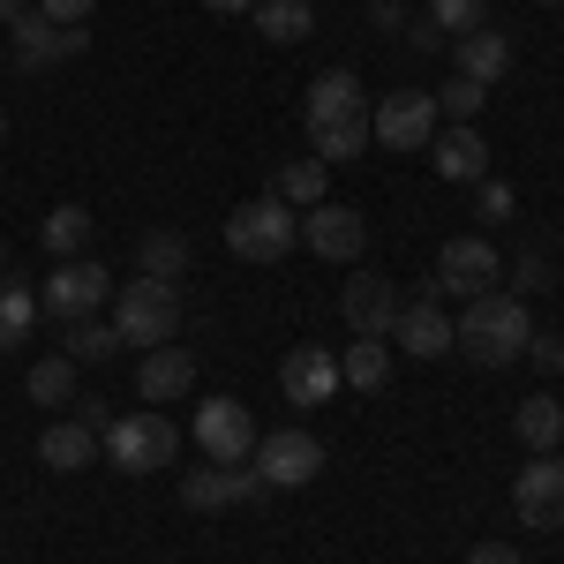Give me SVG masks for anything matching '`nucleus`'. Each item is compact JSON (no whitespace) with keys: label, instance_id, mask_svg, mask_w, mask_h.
<instances>
[{"label":"nucleus","instance_id":"31","mask_svg":"<svg viewBox=\"0 0 564 564\" xmlns=\"http://www.w3.org/2000/svg\"><path fill=\"white\" fill-rule=\"evenodd\" d=\"M113 354H121L113 324H68V361H113Z\"/></svg>","mask_w":564,"mask_h":564},{"label":"nucleus","instance_id":"12","mask_svg":"<svg viewBox=\"0 0 564 564\" xmlns=\"http://www.w3.org/2000/svg\"><path fill=\"white\" fill-rule=\"evenodd\" d=\"M399 286H391L384 271H361V279H347L339 286V316H347L354 339H391V324H399Z\"/></svg>","mask_w":564,"mask_h":564},{"label":"nucleus","instance_id":"14","mask_svg":"<svg viewBox=\"0 0 564 564\" xmlns=\"http://www.w3.org/2000/svg\"><path fill=\"white\" fill-rule=\"evenodd\" d=\"M430 166L444 181H489V143H481L475 121H444L430 135Z\"/></svg>","mask_w":564,"mask_h":564},{"label":"nucleus","instance_id":"1","mask_svg":"<svg viewBox=\"0 0 564 564\" xmlns=\"http://www.w3.org/2000/svg\"><path fill=\"white\" fill-rule=\"evenodd\" d=\"M527 339H534V316H527L520 294H475L467 302V316L452 324V347L467 354L475 369H512V361H527Z\"/></svg>","mask_w":564,"mask_h":564},{"label":"nucleus","instance_id":"26","mask_svg":"<svg viewBox=\"0 0 564 564\" xmlns=\"http://www.w3.org/2000/svg\"><path fill=\"white\" fill-rule=\"evenodd\" d=\"M324 188H332V166H324V159H294V166H279V174H271V196H279V204H294V212H316V204H324Z\"/></svg>","mask_w":564,"mask_h":564},{"label":"nucleus","instance_id":"25","mask_svg":"<svg viewBox=\"0 0 564 564\" xmlns=\"http://www.w3.org/2000/svg\"><path fill=\"white\" fill-rule=\"evenodd\" d=\"M249 15H257L263 45H302L308 31H316V8H308V0H257Z\"/></svg>","mask_w":564,"mask_h":564},{"label":"nucleus","instance_id":"33","mask_svg":"<svg viewBox=\"0 0 564 564\" xmlns=\"http://www.w3.org/2000/svg\"><path fill=\"white\" fill-rule=\"evenodd\" d=\"M430 23L444 39H467V31H481V0H430Z\"/></svg>","mask_w":564,"mask_h":564},{"label":"nucleus","instance_id":"23","mask_svg":"<svg viewBox=\"0 0 564 564\" xmlns=\"http://www.w3.org/2000/svg\"><path fill=\"white\" fill-rule=\"evenodd\" d=\"M90 234H98V226H90L84 204H53V212H45V226H39V249L53 263H68V257H84V249H90Z\"/></svg>","mask_w":564,"mask_h":564},{"label":"nucleus","instance_id":"19","mask_svg":"<svg viewBox=\"0 0 564 564\" xmlns=\"http://www.w3.org/2000/svg\"><path fill=\"white\" fill-rule=\"evenodd\" d=\"M452 61H459V76H467V84L489 90V84H505V76H512V39L481 23V31H467V39H452Z\"/></svg>","mask_w":564,"mask_h":564},{"label":"nucleus","instance_id":"10","mask_svg":"<svg viewBox=\"0 0 564 564\" xmlns=\"http://www.w3.org/2000/svg\"><path fill=\"white\" fill-rule=\"evenodd\" d=\"M512 512H520V527H534V534L564 527V459L557 452H534V459L520 467V481H512Z\"/></svg>","mask_w":564,"mask_h":564},{"label":"nucleus","instance_id":"6","mask_svg":"<svg viewBox=\"0 0 564 564\" xmlns=\"http://www.w3.org/2000/svg\"><path fill=\"white\" fill-rule=\"evenodd\" d=\"M436 129H444L436 90H391L369 106V143H384V151H430Z\"/></svg>","mask_w":564,"mask_h":564},{"label":"nucleus","instance_id":"21","mask_svg":"<svg viewBox=\"0 0 564 564\" xmlns=\"http://www.w3.org/2000/svg\"><path fill=\"white\" fill-rule=\"evenodd\" d=\"M196 263V249H188V234H174V226H151L143 241H135V271L143 279H166V286H181V271Z\"/></svg>","mask_w":564,"mask_h":564},{"label":"nucleus","instance_id":"30","mask_svg":"<svg viewBox=\"0 0 564 564\" xmlns=\"http://www.w3.org/2000/svg\"><path fill=\"white\" fill-rule=\"evenodd\" d=\"M31 399H39V406H76V361H68V354L31 361Z\"/></svg>","mask_w":564,"mask_h":564},{"label":"nucleus","instance_id":"4","mask_svg":"<svg viewBox=\"0 0 564 564\" xmlns=\"http://www.w3.org/2000/svg\"><path fill=\"white\" fill-rule=\"evenodd\" d=\"M113 332H121V347H166V339H181V294L166 286V279H135V286H121V302H113Z\"/></svg>","mask_w":564,"mask_h":564},{"label":"nucleus","instance_id":"29","mask_svg":"<svg viewBox=\"0 0 564 564\" xmlns=\"http://www.w3.org/2000/svg\"><path fill=\"white\" fill-rule=\"evenodd\" d=\"M308 151H316L324 166L361 159V151H369V113H361V121H324V129H308Z\"/></svg>","mask_w":564,"mask_h":564},{"label":"nucleus","instance_id":"38","mask_svg":"<svg viewBox=\"0 0 564 564\" xmlns=\"http://www.w3.org/2000/svg\"><path fill=\"white\" fill-rule=\"evenodd\" d=\"M467 564H527V557L512 550V542H475V550H467Z\"/></svg>","mask_w":564,"mask_h":564},{"label":"nucleus","instance_id":"16","mask_svg":"<svg viewBox=\"0 0 564 564\" xmlns=\"http://www.w3.org/2000/svg\"><path fill=\"white\" fill-rule=\"evenodd\" d=\"M279 391H286L294 406H324V399L339 391V354H324V347H294L286 361H279Z\"/></svg>","mask_w":564,"mask_h":564},{"label":"nucleus","instance_id":"18","mask_svg":"<svg viewBox=\"0 0 564 564\" xmlns=\"http://www.w3.org/2000/svg\"><path fill=\"white\" fill-rule=\"evenodd\" d=\"M135 391L151 399V406H166V399H181V391H196V354L188 347H151L143 354V369H135Z\"/></svg>","mask_w":564,"mask_h":564},{"label":"nucleus","instance_id":"45","mask_svg":"<svg viewBox=\"0 0 564 564\" xmlns=\"http://www.w3.org/2000/svg\"><path fill=\"white\" fill-rule=\"evenodd\" d=\"M0 271H8V249H0Z\"/></svg>","mask_w":564,"mask_h":564},{"label":"nucleus","instance_id":"36","mask_svg":"<svg viewBox=\"0 0 564 564\" xmlns=\"http://www.w3.org/2000/svg\"><path fill=\"white\" fill-rule=\"evenodd\" d=\"M90 8H98V0H39V15H45V23H61V31L90 23Z\"/></svg>","mask_w":564,"mask_h":564},{"label":"nucleus","instance_id":"9","mask_svg":"<svg viewBox=\"0 0 564 564\" xmlns=\"http://www.w3.org/2000/svg\"><path fill=\"white\" fill-rule=\"evenodd\" d=\"M249 467H257L271 489H302V481L324 475V444H316L308 430H271V436H257Z\"/></svg>","mask_w":564,"mask_h":564},{"label":"nucleus","instance_id":"27","mask_svg":"<svg viewBox=\"0 0 564 564\" xmlns=\"http://www.w3.org/2000/svg\"><path fill=\"white\" fill-rule=\"evenodd\" d=\"M512 430H520V444H527V452H557V436H564V399H550V391L520 399Z\"/></svg>","mask_w":564,"mask_h":564},{"label":"nucleus","instance_id":"39","mask_svg":"<svg viewBox=\"0 0 564 564\" xmlns=\"http://www.w3.org/2000/svg\"><path fill=\"white\" fill-rule=\"evenodd\" d=\"M512 279H520V286H550V257H542V249H527Z\"/></svg>","mask_w":564,"mask_h":564},{"label":"nucleus","instance_id":"22","mask_svg":"<svg viewBox=\"0 0 564 564\" xmlns=\"http://www.w3.org/2000/svg\"><path fill=\"white\" fill-rule=\"evenodd\" d=\"M39 459L53 467V475H84L90 459H98V430H84V422H53V430L39 436Z\"/></svg>","mask_w":564,"mask_h":564},{"label":"nucleus","instance_id":"8","mask_svg":"<svg viewBox=\"0 0 564 564\" xmlns=\"http://www.w3.org/2000/svg\"><path fill=\"white\" fill-rule=\"evenodd\" d=\"M263 497H271V481L257 475V467H249V459H241V467H188V475H181V505H188V512H226V505H263Z\"/></svg>","mask_w":564,"mask_h":564},{"label":"nucleus","instance_id":"43","mask_svg":"<svg viewBox=\"0 0 564 564\" xmlns=\"http://www.w3.org/2000/svg\"><path fill=\"white\" fill-rule=\"evenodd\" d=\"M534 8H564V0H534Z\"/></svg>","mask_w":564,"mask_h":564},{"label":"nucleus","instance_id":"20","mask_svg":"<svg viewBox=\"0 0 564 564\" xmlns=\"http://www.w3.org/2000/svg\"><path fill=\"white\" fill-rule=\"evenodd\" d=\"M391 339L414 354V361H436V354H452V316H444L436 302H406L399 324H391Z\"/></svg>","mask_w":564,"mask_h":564},{"label":"nucleus","instance_id":"44","mask_svg":"<svg viewBox=\"0 0 564 564\" xmlns=\"http://www.w3.org/2000/svg\"><path fill=\"white\" fill-rule=\"evenodd\" d=\"M0 135H8V113H0Z\"/></svg>","mask_w":564,"mask_h":564},{"label":"nucleus","instance_id":"17","mask_svg":"<svg viewBox=\"0 0 564 564\" xmlns=\"http://www.w3.org/2000/svg\"><path fill=\"white\" fill-rule=\"evenodd\" d=\"M90 45V31H61V23H45V15H23L15 23V68H53V61H76Z\"/></svg>","mask_w":564,"mask_h":564},{"label":"nucleus","instance_id":"5","mask_svg":"<svg viewBox=\"0 0 564 564\" xmlns=\"http://www.w3.org/2000/svg\"><path fill=\"white\" fill-rule=\"evenodd\" d=\"M106 302H113V271L90 257L53 263V279L39 286V316H53V324H90Z\"/></svg>","mask_w":564,"mask_h":564},{"label":"nucleus","instance_id":"32","mask_svg":"<svg viewBox=\"0 0 564 564\" xmlns=\"http://www.w3.org/2000/svg\"><path fill=\"white\" fill-rule=\"evenodd\" d=\"M481 106H489V90L467 84V76H452V84L436 90V113H444V121H481Z\"/></svg>","mask_w":564,"mask_h":564},{"label":"nucleus","instance_id":"3","mask_svg":"<svg viewBox=\"0 0 564 564\" xmlns=\"http://www.w3.org/2000/svg\"><path fill=\"white\" fill-rule=\"evenodd\" d=\"M98 452H106L121 475H159V467H174L181 430L166 422V414H121V422L98 430Z\"/></svg>","mask_w":564,"mask_h":564},{"label":"nucleus","instance_id":"42","mask_svg":"<svg viewBox=\"0 0 564 564\" xmlns=\"http://www.w3.org/2000/svg\"><path fill=\"white\" fill-rule=\"evenodd\" d=\"M212 15H241V8H257V0H204Z\"/></svg>","mask_w":564,"mask_h":564},{"label":"nucleus","instance_id":"15","mask_svg":"<svg viewBox=\"0 0 564 564\" xmlns=\"http://www.w3.org/2000/svg\"><path fill=\"white\" fill-rule=\"evenodd\" d=\"M369 98H361V76L354 68H324L302 98V129H324V121H361Z\"/></svg>","mask_w":564,"mask_h":564},{"label":"nucleus","instance_id":"35","mask_svg":"<svg viewBox=\"0 0 564 564\" xmlns=\"http://www.w3.org/2000/svg\"><path fill=\"white\" fill-rule=\"evenodd\" d=\"M475 188H481V226H505V218L520 212V196H512L505 181H475Z\"/></svg>","mask_w":564,"mask_h":564},{"label":"nucleus","instance_id":"41","mask_svg":"<svg viewBox=\"0 0 564 564\" xmlns=\"http://www.w3.org/2000/svg\"><path fill=\"white\" fill-rule=\"evenodd\" d=\"M23 15H39V0H0V23H8V31H15Z\"/></svg>","mask_w":564,"mask_h":564},{"label":"nucleus","instance_id":"40","mask_svg":"<svg viewBox=\"0 0 564 564\" xmlns=\"http://www.w3.org/2000/svg\"><path fill=\"white\" fill-rule=\"evenodd\" d=\"M369 23H377V31H406V0H377Z\"/></svg>","mask_w":564,"mask_h":564},{"label":"nucleus","instance_id":"28","mask_svg":"<svg viewBox=\"0 0 564 564\" xmlns=\"http://www.w3.org/2000/svg\"><path fill=\"white\" fill-rule=\"evenodd\" d=\"M339 384L384 391V384H391V347H384V339H354V347L339 354Z\"/></svg>","mask_w":564,"mask_h":564},{"label":"nucleus","instance_id":"24","mask_svg":"<svg viewBox=\"0 0 564 564\" xmlns=\"http://www.w3.org/2000/svg\"><path fill=\"white\" fill-rule=\"evenodd\" d=\"M31 324H39V286L15 279V271H0V347H23Z\"/></svg>","mask_w":564,"mask_h":564},{"label":"nucleus","instance_id":"34","mask_svg":"<svg viewBox=\"0 0 564 564\" xmlns=\"http://www.w3.org/2000/svg\"><path fill=\"white\" fill-rule=\"evenodd\" d=\"M527 361H534L542 377H564V332H534V339H527Z\"/></svg>","mask_w":564,"mask_h":564},{"label":"nucleus","instance_id":"13","mask_svg":"<svg viewBox=\"0 0 564 564\" xmlns=\"http://www.w3.org/2000/svg\"><path fill=\"white\" fill-rule=\"evenodd\" d=\"M302 241L324 263H354L369 249V218L347 212V204H316V212H302Z\"/></svg>","mask_w":564,"mask_h":564},{"label":"nucleus","instance_id":"11","mask_svg":"<svg viewBox=\"0 0 564 564\" xmlns=\"http://www.w3.org/2000/svg\"><path fill=\"white\" fill-rule=\"evenodd\" d=\"M196 452L218 459V467H241V459L257 452L249 406H241V399H204V406H196Z\"/></svg>","mask_w":564,"mask_h":564},{"label":"nucleus","instance_id":"7","mask_svg":"<svg viewBox=\"0 0 564 564\" xmlns=\"http://www.w3.org/2000/svg\"><path fill=\"white\" fill-rule=\"evenodd\" d=\"M505 279V257H497V241L489 234H452L444 249H436V294H489Z\"/></svg>","mask_w":564,"mask_h":564},{"label":"nucleus","instance_id":"2","mask_svg":"<svg viewBox=\"0 0 564 564\" xmlns=\"http://www.w3.org/2000/svg\"><path fill=\"white\" fill-rule=\"evenodd\" d=\"M294 241H302V212L279 204V196H257V204H241L226 218V249L241 263H279V257H294Z\"/></svg>","mask_w":564,"mask_h":564},{"label":"nucleus","instance_id":"37","mask_svg":"<svg viewBox=\"0 0 564 564\" xmlns=\"http://www.w3.org/2000/svg\"><path fill=\"white\" fill-rule=\"evenodd\" d=\"M406 45H414V53H444V31H436L430 15H414V23H406Z\"/></svg>","mask_w":564,"mask_h":564}]
</instances>
